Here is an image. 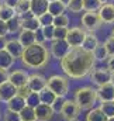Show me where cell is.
<instances>
[{
	"instance_id": "2e32d148",
	"label": "cell",
	"mask_w": 114,
	"mask_h": 121,
	"mask_svg": "<svg viewBox=\"0 0 114 121\" xmlns=\"http://www.w3.org/2000/svg\"><path fill=\"white\" fill-rule=\"evenodd\" d=\"M24 47L21 45V42L18 41V39H9V42H7V47H6V51L14 58V59H18V58H21L23 56V52H24Z\"/></svg>"
},
{
	"instance_id": "74e56055",
	"label": "cell",
	"mask_w": 114,
	"mask_h": 121,
	"mask_svg": "<svg viewBox=\"0 0 114 121\" xmlns=\"http://www.w3.org/2000/svg\"><path fill=\"white\" fill-rule=\"evenodd\" d=\"M68 32H69L68 27H55V39H66Z\"/></svg>"
},
{
	"instance_id": "4316f807",
	"label": "cell",
	"mask_w": 114,
	"mask_h": 121,
	"mask_svg": "<svg viewBox=\"0 0 114 121\" xmlns=\"http://www.w3.org/2000/svg\"><path fill=\"white\" fill-rule=\"evenodd\" d=\"M103 3L100 0H83V10L86 13H97Z\"/></svg>"
},
{
	"instance_id": "db71d44e",
	"label": "cell",
	"mask_w": 114,
	"mask_h": 121,
	"mask_svg": "<svg viewBox=\"0 0 114 121\" xmlns=\"http://www.w3.org/2000/svg\"><path fill=\"white\" fill-rule=\"evenodd\" d=\"M110 37H113L114 38V28H113V31H111V35H110Z\"/></svg>"
},
{
	"instance_id": "ffe728a7",
	"label": "cell",
	"mask_w": 114,
	"mask_h": 121,
	"mask_svg": "<svg viewBox=\"0 0 114 121\" xmlns=\"http://www.w3.org/2000/svg\"><path fill=\"white\" fill-rule=\"evenodd\" d=\"M100 45V42H99V39H97V37L94 35V32H87V35H86L85 38V42H83V45H82V48L87 51V52H94V49L97 48Z\"/></svg>"
},
{
	"instance_id": "e575fe53",
	"label": "cell",
	"mask_w": 114,
	"mask_h": 121,
	"mask_svg": "<svg viewBox=\"0 0 114 121\" xmlns=\"http://www.w3.org/2000/svg\"><path fill=\"white\" fill-rule=\"evenodd\" d=\"M41 31L45 37V41H54L55 39V26H47L41 27Z\"/></svg>"
},
{
	"instance_id": "603a6c76",
	"label": "cell",
	"mask_w": 114,
	"mask_h": 121,
	"mask_svg": "<svg viewBox=\"0 0 114 121\" xmlns=\"http://www.w3.org/2000/svg\"><path fill=\"white\" fill-rule=\"evenodd\" d=\"M14 16H17V13H16V9L14 7H10V6H7V4H1V7H0V20L1 21H9V20H11Z\"/></svg>"
},
{
	"instance_id": "3957f363",
	"label": "cell",
	"mask_w": 114,
	"mask_h": 121,
	"mask_svg": "<svg viewBox=\"0 0 114 121\" xmlns=\"http://www.w3.org/2000/svg\"><path fill=\"white\" fill-rule=\"evenodd\" d=\"M82 110H92L94 103L99 100L97 96V89H93L90 86H83L79 87L75 91V99H73Z\"/></svg>"
},
{
	"instance_id": "f907efd6",
	"label": "cell",
	"mask_w": 114,
	"mask_h": 121,
	"mask_svg": "<svg viewBox=\"0 0 114 121\" xmlns=\"http://www.w3.org/2000/svg\"><path fill=\"white\" fill-rule=\"evenodd\" d=\"M61 1H62V3H63V4H65L66 7H68V4H69V3H70L72 0H61Z\"/></svg>"
},
{
	"instance_id": "9a60e30c",
	"label": "cell",
	"mask_w": 114,
	"mask_h": 121,
	"mask_svg": "<svg viewBox=\"0 0 114 121\" xmlns=\"http://www.w3.org/2000/svg\"><path fill=\"white\" fill-rule=\"evenodd\" d=\"M97 96H99L100 101H113L114 100V85L110 82V83H106L103 86H99L97 87Z\"/></svg>"
},
{
	"instance_id": "f1b7e54d",
	"label": "cell",
	"mask_w": 114,
	"mask_h": 121,
	"mask_svg": "<svg viewBox=\"0 0 114 121\" xmlns=\"http://www.w3.org/2000/svg\"><path fill=\"white\" fill-rule=\"evenodd\" d=\"M23 30H30V31H38L41 30V24L38 21V17H32L28 20H23Z\"/></svg>"
},
{
	"instance_id": "ba28073f",
	"label": "cell",
	"mask_w": 114,
	"mask_h": 121,
	"mask_svg": "<svg viewBox=\"0 0 114 121\" xmlns=\"http://www.w3.org/2000/svg\"><path fill=\"white\" fill-rule=\"evenodd\" d=\"M80 111H82V108L79 107V104H78L75 100H66L65 104H63V108H62V111H61V116H62L66 121L78 120Z\"/></svg>"
},
{
	"instance_id": "c3c4849f",
	"label": "cell",
	"mask_w": 114,
	"mask_h": 121,
	"mask_svg": "<svg viewBox=\"0 0 114 121\" xmlns=\"http://www.w3.org/2000/svg\"><path fill=\"white\" fill-rule=\"evenodd\" d=\"M18 1H20V0H3V3L7 4V6H10V7H16Z\"/></svg>"
},
{
	"instance_id": "681fc988",
	"label": "cell",
	"mask_w": 114,
	"mask_h": 121,
	"mask_svg": "<svg viewBox=\"0 0 114 121\" xmlns=\"http://www.w3.org/2000/svg\"><path fill=\"white\" fill-rule=\"evenodd\" d=\"M20 17H21V20H28V18H32V17H35V16H34V13H32V11H28V13H26V14L20 16Z\"/></svg>"
},
{
	"instance_id": "cb8c5ba5",
	"label": "cell",
	"mask_w": 114,
	"mask_h": 121,
	"mask_svg": "<svg viewBox=\"0 0 114 121\" xmlns=\"http://www.w3.org/2000/svg\"><path fill=\"white\" fill-rule=\"evenodd\" d=\"M68 7L61 1V0H57V1H51L49 3V7H48V11L54 16V17H57V16H61V14H65V10H66Z\"/></svg>"
},
{
	"instance_id": "f35d334b",
	"label": "cell",
	"mask_w": 114,
	"mask_h": 121,
	"mask_svg": "<svg viewBox=\"0 0 114 121\" xmlns=\"http://www.w3.org/2000/svg\"><path fill=\"white\" fill-rule=\"evenodd\" d=\"M65 97H57V100L54 101V104H52V108H54V111L55 113H59L61 114V111H62V108H63V104H65Z\"/></svg>"
},
{
	"instance_id": "9f6ffc18",
	"label": "cell",
	"mask_w": 114,
	"mask_h": 121,
	"mask_svg": "<svg viewBox=\"0 0 114 121\" xmlns=\"http://www.w3.org/2000/svg\"><path fill=\"white\" fill-rule=\"evenodd\" d=\"M48 1H49V3H51V1H57V0H48Z\"/></svg>"
},
{
	"instance_id": "f5cc1de1",
	"label": "cell",
	"mask_w": 114,
	"mask_h": 121,
	"mask_svg": "<svg viewBox=\"0 0 114 121\" xmlns=\"http://www.w3.org/2000/svg\"><path fill=\"white\" fill-rule=\"evenodd\" d=\"M100 1H101V3H103V4H104V3H109V1H110V0H100Z\"/></svg>"
},
{
	"instance_id": "8d00e7d4",
	"label": "cell",
	"mask_w": 114,
	"mask_h": 121,
	"mask_svg": "<svg viewBox=\"0 0 114 121\" xmlns=\"http://www.w3.org/2000/svg\"><path fill=\"white\" fill-rule=\"evenodd\" d=\"M69 24V17L66 14H61L54 18V26L55 27H68Z\"/></svg>"
},
{
	"instance_id": "4dcf8cb0",
	"label": "cell",
	"mask_w": 114,
	"mask_h": 121,
	"mask_svg": "<svg viewBox=\"0 0 114 121\" xmlns=\"http://www.w3.org/2000/svg\"><path fill=\"white\" fill-rule=\"evenodd\" d=\"M14 9H16L17 16H23V14L31 11V1L30 0H20Z\"/></svg>"
},
{
	"instance_id": "8fae6325",
	"label": "cell",
	"mask_w": 114,
	"mask_h": 121,
	"mask_svg": "<svg viewBox=\"0 0 114 121\" xmlns=\"http://www.w3.org/2000/svg\"><path fill=\"white\" fill-rule=\"evenodd\" d=\"M28 78L30 75L26 70H21V69H16V70H11L10 75H9V82L13 83L17 89L21 87V86H26L28 83Z\"/></svg>"
},
{
	"instance_id": "91938a15",
	"label": "cell",
	"mask_w": 114,
	"mask_h": 121,
	"mask_svg": "<svg viewBox=\"0 0 114 121\" xmlns=\"http://www.w3.org/2000/svg\"><path fill=\"white\" fill-rule=\"evenodd\" d=\"M30 1H31V0H30Z\"/></svg>"
},
{
	"instance_id": "816d5d0a",
	"label": "cell",
	"mask_w": 114,
	"mask_h": 121,
	"mask_svg": "<svg viewBox=\"0 0 114 121\" xmlns=\"http://www.w3.org/2000/svg\"><path fill=\"white\" fill-rule=\"evenodd\" d=\"M111 83L114 85V70L111 72Z\"/></svg>"
},
{
	"instance_id": "277c9868",
	"label": "cell",
	"mask_w": 114,
	"mask_h": 121,
	"mask_svg": "<svg viewBox=\"0 0 114 121\" xmlns=\"http://www.w3.org/2000/svg\"><path fill=\"white\" fill-rule=\"evenodd\" d=\"M48 87L57 94L58 97H65L69 90V80L66 76L52 75L48 78Z\"/></svg>"
},
{
	"instance_id": "11a10c76",
	"label": "cell",
	"mask_w": 114,
	"mask_h": 121,
	"mask_svg": "<svg viewBox=\"0 0 114 121\" xmlns=\"http://www.w3.org/2000/svg\"><path fill=\"white\" fill-rule=\"evenodd\" d=\"M109 121H114V117H111V118H109Z\"/></svg>"
},
{
	"instance_id": "4fadbf2b",
	"label": "cell",
	"mask_w": 114,
	"mask_h": 121,
	"mask_svg": "<svg viewBox=\"0 0 114 121\" xmlns=\"http://www.w3.org/2000/svg\"><path fill=\"white\" fill-rule=\"evenodd\" d=\"M18 94V89L10 83V82H6L3 85H0V101L3 103H9L14 96Z\"/></svg>"
},
{
	"instance_id": "d6986e66",
	"label": "cell",
	"mask_w": 114,
	"mask_h": 121,
	"mask_svg": "<svg viewBox=\"0 0 114 121\" xmlns=\"http://www.w3.org/2000/svg\"><path fill=\"white\" fill-rule=\"evenodd\" d=\"M49 1L48 0H31V11L35 17H39L48 11Z\"/></svg>"
},
{
	"instance_id": "7a4b0ae2",
	"label": "cell",
	"mask_w": 114,
	"mask_h": 121,
	"mask_svg": "<svg viewBox=\"0 0 114 121\" xmlns=\"http://www.w3.org/2000/svg\"><path fill=\"white\" fill-rule=\"evenodd\" d=\"M51 58V51L44 45V44H38L35 42L34 45L27 47L23 52L21 62L26 68L30 69H41L44 66L48 65Z\"/></svg>"
},
{
	"instance_id": "6f0895ef",
	"label": "cell",
	"mask_w": 114,
	"mask_h": 121,
	"mask_svg": "<svg viewBox=\"0 0 114 121\" xmlns=\"http://www.w3.org/2000/svg\"><path fill=\"white\" fill-rule=\"evenodd\" d=\"M1 4H3V3H1V1H0V7H1Z\"/></svg>"
},
{
	"instance_id": "680465c9",
	"label": "cell",
	"mask_w": 114,
	"mask_h": 121,
	"mask_svg": "<svg viewBox=\"0 0 114 121\" xmlns=\"http://www.w3.org/2000/svg\"><path fill=\"white\" fill-rule=\"evenodd\" d=\"M72 121H79V120H72Z\"/></svg>"
},
{
	"instance_id": "7c38bea8",
	"label": "cell",
	"mask_w": 114,
	"mask_h": 121,
	"mask_svg": "<svg viewBox=\"0 0 114 121\" xmlns=\"http://www.w3.org/2000/svg\"><path fill=\"white\" fill-rule=\"evenodd\" d=\"M97 14L103 24H114V3H104Z\"/></svg>"
},
{
	"instance_id": "d590c367",
	"label": "cell",
	"mask_w": 114,
	"mask_h": 121,
	"mask_svg": "<svg viewBox=\"0 0 114 121\" xmlns=\"http://www.w3.org/2000/svg\"><path fill=\"white\" fill-rule=\"evenodd\" d=\"M68 10L70 13H80L83 10V0H72L69 4H68Z\"/></svg>"
},
{
	"instance_id": "9c48e42d",
	"label": "cell",
	"mask_w": 114,
	"mask_h": 121,
	"mask_svg": "<svg viewBox=\"0 0 114 121\" xmlns=\"http://www.w3.org/2000/svg\"><path fill=\"white\" fill-rule=\"evenodd\" d=\"M90 79L94 85L97 86H103L106 83L111 82V70H109L107 68H97L93 69L90 73Z\"/></svg>"
},
{
	"instance_id": "484cf974",
	"label": "cell",
	"mask_w": 114,
	"mask_h": 121,
	"mask_svg": "<svg viewBox=\"0 0 114 121\" xmlns=\"http://www.w3.org/2000/svg\"><path fill=\"white\" fill-rule=\"evenodd\" d=\"M16 59L4 49V51H0V68L1 69H10L13 65H14Z\"/></svg>"
},
{
	"instance_id": "836d02e7",
	"label": "cell",
	"mask_w": 114,
	"mask_h": 121,
	"mask_svg": "<svg viewBox=\"0 0 114 121\" xmlns=\"http://www.w3.org/2000/svg\"><path fill=\"white\" fill-rule=\"evenodd\" d=\"M54 18L55 17L49 11H47L45 14H42V16L38 17V21H39L41 27H47V26H54Z\"/></svg>"
},
{
	"instance_id": "ee69618b",
	"label": "cell",
	"mask_w": 114,
	"mask_h": 121,
	"mask_svg": "<svg viewBox=\"0 0 114 121\" xmlns=\"http://www.w3.org/2000/svg\"><path fill=\"white\" fill-rule=\"evenodd\" d=\"M7 34H9V27H7V23L0 20V37H6Z\"/></svg>"
},
{
	"instance_id": "60d3db41",
	"label": "cell",
	"mask_w": 114,
	"mask_h": 121,
	"mask_svg": "<svg viewBox=\"0 0 114 121\" xmlns=\"http://www.w3.org/2000/svg\"><path fill=\"white\" fill-rule=\"evenodd\" d=\"M4 121H21V118H20V114L18 113H14V111L7 110L4 113Z\"/></svg>"
},
{
	"instance_id": "e0dca14e",
	"label": "cell",
	"mask_w": 114,
	"mask_h": 121,
	"mask_svg": "<svg viewBox=\"0 0 114 121\" xmlns=\"http://www.w3.org/2000/svg\"><path fill=\"white\" fill-rule=\"evenodd\" d=\"M6 104H7V110L14 111V113H20V111L27 106V100H26V97L17 94V96H14L9 103H6Z\"/></svg>"
},
{
	"instance_id": "6da1fadb",
	"label": "cell",
	"mask_w": 114,
	"mask_h": 121,
	"mask_svg": "<svg viewBox=\"0 0 114 121\" xmlns=\"http://www.w3.org/2000/svg\"><path fill=\"white\" fill-rule=\"evenodd\" d=\"M94 55L83 48H73L61 60V68L63 73L70 79H82L92 73L94 68Z\"/></svg>"
},
{
	"instance_id": "ab89813d",
	"label": "cell",
	"mask_w": 114,
	"mask_h": 121,
	"mask_svg": "<svg viewBox=\"0 0 114 121\" xmlns=\"http://www.w3.org/2000/svg\"><path fill=\"white\" fill-rule=\"evenodd\" d=\"M104 47L109 52V56H114V38L113 37H109L106 41H104Z\"/></svg>"
},
{
	"instance_id": "d6a6232c",
	"label": "cell",
	"mask_w": 114,
	"mask_h": 121,
	"mask_svg": "<svg viewBox=\"0 0 114 121\" xmlns=\"http://www.w3.org/2000/svg\"><path fill=\"white\" fill-rule=\"evenodd\" d=\"M26 100H27V106L34 107V108L41 104V97H39V93H37V91H31Z\"/></svg>"
},
{
	"instance_id": "1f68e13d",
	"label": "cell",
	"mask_w": 114,
	"mask_h": 121,
	"mask_svg": "<svg viewBox=\"0 0 114 121\" xmlns=\"http://www.w3.org/2000/svg\"><path fill=\"white\" fill-rule=\"evenodd\" d=\"M100 108L109 118L114 117V100L113 101H100Z\"/></svg>"
},
{
	"instance_id": "5b68a950",
	"label": "cell",
	"mask_w": 114,
	"mask_h": 121,
	"mask_svg": "<svg viewBox=\"0 0 114 121\" xmlns=\"http://www.w3.org/2000/svg\"><path fill=\"white\" fill-rule=\"evenodd\" d=\"M87 35V32L85 30H82L80 27H73V28H69L68 32V37H66V42L70 45V48H82L83 42H85V38Z\"/></svg>"
},
{
	"instance_id": "52a82bcc",
	"label": "cell",
	"mask_w": 114,
	"mask_h": 121,
	"mask_svg": "<svg viewBox=\"0 0 114 121\" xmlns=\"http://www.w3.org/2000/svg\"><path fill=\"white\" fill-rule=\"evenodd\" d=\"M82 27L89 32H94L101 27V20L97 13H85L82 16Z\"/></svg>"
},
{
	"instance_id": "ac0fdd59",
	"label": "cell",
	"mask_w": 114,
	"mask_h": 121,
	"mask_svg": "<svg viewBox=\"0 0 114 121\" xmlns=\"http://www.w3.org/2000/svg\"><path fill=\"white\" fill-rule=\"evenodd\" d=\"M17 39L21 42V45H23L24 48L31 47V45H34V44L37 42L35 32H34V31H30V30H21L18 32V38H17Z\"/></svg>"
},
{
	"instance_id": "f546056e",
	"label": "cell",
	"mask_w": 114,
	"mask_h": 121,
	"mask_svg": "<svg viewBox=\"0 0 114 121\" xmlns=\"http://www.w3.org/2000/svg\"><path fill=\"white\" fill-rule=\"evenodd\" d=\"M93 55H94V59L99 60V62L107 60L110 58V56H109V52H107V49H106V47H104V44H100V45L94 49Z\"/></svg>"
},
{
	"instance_id": "f6af8a7d",
	"label": "cell",
	"mask_w": 114,
	"mask_h": 121,
	"mask_svg": "<svg viewBox=\"0 0 114 121\" xmlns=\"http://www.w3.org/2000/svg\"><path fill=\"white\" fill-rule=\"evenodd\" d=\"M35 38H37V42L38 44H44L45 42V37H44V34H42L41 30L35 31Z\"/></svg>"
},
{
	"instance_id": "44dd1931",
	"label": "cell",
	"mask_w": 114,
	"mask_h": 121,
	"mask_svg": "<svg viewBox=\"0 0 114 121\" xmlns=\"http://www.w3.org/2000/svg\"><path fill=\"white\" fill-rule=\"evenodd\" d=\"M86 121H109V117L101 111L100 107H97V108H92L87 111Z\"/></svg>"
},
{
	"instance_id": "5bb4252c",
	"label": "cell",
	"mask_w": 114,
	"mask_h": 121,
	"mask_svg": "<svg viewBox=\"0 0 114 121\" xmlns=\"http://www.w3.org/2000/svg\"><path fill=\"white\" fill-rule=\"evenodd\" d=\"M54 114H55V111H54L52 106H49V104L41 103L38 107H35L37 121H49V120H52Z\"/></svg>"
},
{
	"instance_id": "30bf717a",
	"label": "cell",
	"mask_w": 114,
	"mask_h": 121,
	"mask_svg": "<svg viewBox=\"0 0 114 121\" xmlns=\"http://www.w3.org/2000/svg\"><path fill=\"white\" fill-rule=\"evenodd\" d=\"M27 85L30 86V89L32 91L39 93V91L44 90L45 87H48V79H45L39 73H31L30 78H28V83Z\"/></svg>"
},
{
	"instance_id": "7bdbcfd3",
	"label": "cell",
	"mask_w": 114,
	"mask_h": 121,
	"mask_svg": "<svg viewBox=\"0 0 114 121\" xmlns=\"http://www.w3.org/2000/svg\"><path fill=\"white\" fill-rule=\"evenodd\" d=\"M31 91H32V90L30 89L28 85H26V86H21V87H18V94H20V96H23V97H26V99L28 97V94L31 93Z\"/></svg>"
},
{
	"instance_id": "7402d4cb",
	"label": "cell",
	"mask_w": 114,
	"mask_h": 121,
	"mask_svg": "<svg viewBox=\"0 0 114 121\" xmlns=\"http://www.w3.org/2000/svg\"><path fill=\"white\" fill-rule=\"evenodd\" d=\"M7 27H9V34H16L23 30V20L20 16H14L11 20L7 21Z\"/></svg>"
},
{
	"instance_id": "83f0119b",
	"label": "cell",
	"mask_w": 114,
	"mask_h": 121,
	"mask_svg": "<svg viewBox=\"0 0 114 121\" xmlns=\"http://www.w3.org/2000/svg\"><path fill=\"white\" fill-rule=\"evenodd\" d=\"M20 118L21 121H37V116H35V108L34 107H30L26 106L20 113Z\"/></svg>"
},
{
	"instance_id": "b9f144b4",
	"label": "cell",
	"mask_w": 114,
	"mask_h": 121,
	"mask_svg": "<svg viewBox=\"0 0 114 121\" xmlns=\"http://www.w3.org/2000/svg\"><path fill=\"white\" fill-rule=\"evenodd\" d=\"M9 75H10V72L7 69H1L0 68V85L9 82Z\"/></svg>"
},
{
	"instance_id": "bcb514c9",
	"label": "cell",
	"mask_w": 114,
	"mask_h": 121,
	"mask_svg": "<svg viewBox=\"0 0 114 121\" xmlns=\"http://www.w3.org/2000/svg\"><path fill=\"white\" fill-rule=\"evenodd\" d=\"M7 42H9V39H7L6 37H0V51H4V49H6Z\"/></svg>"
},
{
	"instance_id": "7dc6e473",
	"label": "cell",
	"mask_w": 114,
	"mask_h": 121,
	"mask_svg": "<svg viewBox=\"0 0 114 121\" xmlns=\"http://www.w3.org/2000/svg\"><path fill=\"white\" fill-rule=\"evenodd\" d=\"M107 69L109 70H114V56H110L109 59H107Z\"/></svg>"
},
{
	"instance_id": "8992f818",
	"label": "cell",
	"mask_w": 114,
	"mask_h": 121,
	"mask_svg": "<svg viewBox=\"0 0 114 121\" xmlns=\"http://www.w3.org/2000/svg\"><path fill=\"white\" fill-rule=\"evenodd\" d=\"M70 45L66 42V39H55L51 42V47H49V51H51V55L54 58H57L58 60H62L69 52H70Z\"/></svg>"
},
{
	"instance_id": "d4e9b609",
	"label": "cell",
	"mask_w": 114,
	"mask_h": 121,
	"mask_svg": "<svg viewBox=\"0 0 114 121\" xmlns=\"http://www.w3.org/2000/svg\"><path fill=\"white\" fill-rule=\"evenodd\" d=\"M39 97H41V103L52 106V104H54V101L57 100L58 96L52 90H51L49 87H45L42 91H39Z\"/></svg>"
}]
</instances>
